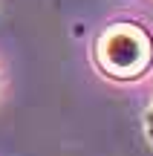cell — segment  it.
Instances as JSON below:
<instances>
[{
    "label": "cell",
    "mask_w": 153,
    "mask_h": 156,
    "mask_svg": "<svg viewBox=\"0 0 153 156\" xmlns=\"http://www.w3.org/2000/svg\"><path fill=\"white\" fill-rule=\"evenodd\" d=\"M142 133H144V142L153 147V98H150L148 110H144V116H142Z\"/></svg>",
    "instance_id": "7a4b0ae2"
},
{
    "label": "cell",
    "mask_w": 153,
    "mask_h": 156,
    "mask_svg": "<svg viewBox=\"0 0 153 156\" xmlns=\"http://www.w3.org/2000/svg\"><path fill=\"white\" fill-rule=\"evenodd\" d=\"M96 73L113 84H136L153 69V32L136 17H116L90 44Z\"/></svg>",
    "instance_id": "6da1fadb"
}]
</instances>
